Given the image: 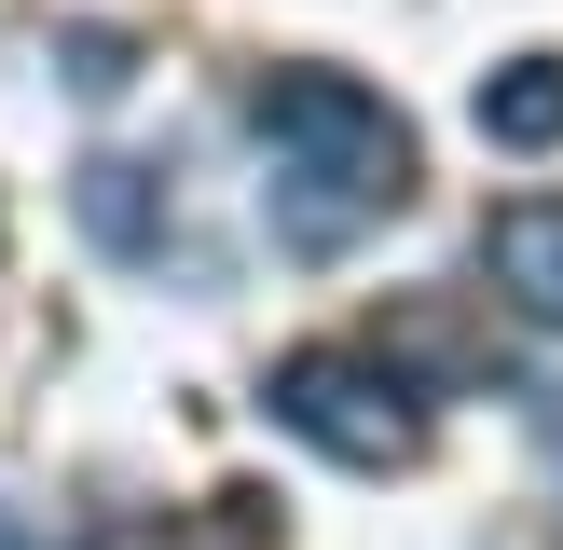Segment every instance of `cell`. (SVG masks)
Segmentation results:
<instances>
[{
	"label": "cell",
	"instance_id": "7",
	"mask_svg": "<svg viewBox=\"0 0 563 550\" xmlns=\"http://www.w3.org/2000/svg\"><path fill=\"white\" fill-rule=\"evenodd\" d=\"M0 550H42V537H27V522H14V509H0Z\"/></svg>",
	"mask_w": 563,
	"mask_h": 550
},
{
	"label": "cell",
	"instance_id": "4",
	"mask_svg": "<svg viewBox=\"0 0 563 550\" xmlns=\"http://www.w3.org/2000/svg\"><path fill=\"white\" fill-rule=\"evenodd\" d=\"M482 138H509V152H563V55H509V69H482Z\"/></svg>",
	"mask_w": 563,
	"mask_h": 550
},
{
	"label": "cell",
	"instance_id": "5",
	"mask_svg": "<svg viewBox=\"0 0 563 550\" xmlns=\"http://www.w3.org/2000/svg\"><path fill=\"white\" fill-rule=\"evenodd\" d=\"M82 220H97V248H124V262H152V248H165V193H152V165L97 152V165H82Z\"/></svg>",
	"mask_w": 563,
	"mask_h": 550
},
{
	"label": "cell",
	"instance_id": "3",
	"mask_svg": "<svg viewBox=\"0 0 563 550\" xmlns=\"http://www.w3.org/2000/svg\"><path fill=\"white\" fill-rule=\"evenodd\" d=\"M482 275L522 330H563V193H509L482 220Z\"/></svg>",
	"mask_w": 563,
	"mask_h": 550
},
{
	"label": "cell",
	"instance_id": "6",
	"mask_svg": "<svg viewBox=\"0 0 563 550\" xmlns=\"http://www.w3.org/2000/svg\"><path fill=\"white\" fill-rule=\"evenodd\" d=\"M55 69H69L82 97H110V82H124V28H69V42H55Z\"/></svg>",
	"mask_w": 563,
	"mask_h": 550
},
{
	"label": "cell",
	"instance_id": "2",
	"mask_svg": "<svg viewBox=\"0 0 563 550\" xmlns=\"http://www.w3.org/2000/svg\"><path fill=\"white\" fill-rule=\"evenodd\" d=\"M275 427L289 440H317L330 468H357V482H385V468H412L427 454V413H412V385L385 372V358H357V344H302V358H275Z\"/></svg>",
	"mask_w": 563,
	"mask_h": 550
},
{
	"label": "cell",
	"instance_id": "1",
	"mask_svg": "<svg viewBox=\"0 0 563 550\" xmlns=\"http://www.w3.org/2000/svg\"><path fill=\"white\" fill-rule=\"evenodd\" d=\"M247 124H262V207H275V248H302V262H330V248H357L385 207H412V124L372 97L357 69H275L262 97H247Z\"/></svg>",
	"mask_w": 563,
	"mask_h": 550
}]
</instances>
